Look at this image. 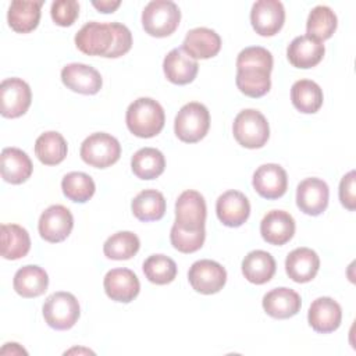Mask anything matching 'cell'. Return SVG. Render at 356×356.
Instances as JSON below:
<instances>
[{
  "mask_svg": "<svg viewBox=\"0 0 356 356\" xmlns=\"http://www.w3.org/2000/svg\"><path fill=\"white\" fill-rule=\"evenodd\" d=\"M76 47L88 56L117 58L132 47L131 31L120 22H88L75 35Z\"/></svg>",
  "mask_w": 356,
  "mask_h": 356,
  "instance_id": "1",
  "label": "cell"
},
{
  "mask_svg": "<svg viewBox=\"0 0 356 356\" xmlns=\"http://www.w3.org/2000/svg\"><path fill=\"white\" fill-rule=\"evenodd\" d=\"M273 54L261 46L243 49L236 57V86L249 97H261L271 88Z\"/></svg>",
  "mask_w": 356,
  "mask_h": 356,
  "instance_id": "2",
  "label": "cell"
},
{
  "mask_svg": "<svg viewBox=\"0 0 356 356\" xmlns=\"http://www.w3.org/2000/svg\"><path fill=\"white\" fill-rule=\"evenodd\" d=\"M127 127L138 138H153L161 132L165 114L159 102L152 97H139L134 100L125 115Z\"/></svg>",
  "mask_w": 356,
  "mask_h": 356,
  "instance_id": "3",
  "label": "cell"
},
{
  "mask_svg": "<svg viewBox=\"0 0 356 356\" xmlns=\"http://www.w3.org/2000/svg\"><path fill=\"white\" fill-rule=\"evenodd\" d=\"M181 21V11L174 1L153 0L142 11V26L154 38H165L175 32Z\"/></svg>",
  "mask_w": 356,
  "mask_h": 356,
  "instance_id": "4",
  "label": "cell"
},
{
  "mask_svg": "<svg viewBox=\"0 0 356 356\" xmlns=\"http://www.w3.org/2000/svg\"><path fill=\"white\" fill-rule=\"evenodd\" d=\"M209 128L210 113L204 104L197 102L182 106L174 121V132L185 143L199 142L206 136Z\"/></svg>",
  "mask_w": 356,
  "mask_h": 356,
  "instance_id": "5",
  "label": "cell"
},
{
  "mask_svg": "<svg viewBox=\"0 0 356 356\" xmlns=\"http://www.w3.org/2000/svg\"><path fill=\"white\" fill-rule=\"evenodd\" d=\"M232 134L241 146L248 149H260L270 138V127L260 111L246 108L235 117Z\"/></svg>",
  "mask_w": 356,
  "mask_h": 356,
  "instance_id": "6",
  "label": "cell"
},
{
  "mask_svg": "<svg viewBox=\"0 0 356 356\" xmlns=\"http://www.w3.org/2000/svg\"><path fill=\"white\" fill-rule=\"evenodd\" d=\"M42 312L47 325L58 331L72 328L81 314L78 299L72 293L63 291L47 296Z\"/></svg>",
  "mask_w": 356,
  "mask_h": 356,
  "instance_id": "7",
  "label": "cell"
},
{
  "mask_svg": "<svg viewBox=\"0 0 356 356\" xmlns=\"http://www.w3.org/2000/svg\"><path fill=\"white\" fill-rule=\"evenodd\" d=\"M79 154L90 167L107 168L118 161L121 156V145L113 135L96 132L82 142Z\"/></svg>",
  "mask_w": 356,
  "mask_h": 356,
  "instance_id": "8",
  "label": "cell"
},
{
  "mask_svg": "<svg viewBox=\"0 0 356 356\" xmlns=\"http://www.w3.org/2000/svg\"><path fill=\"white\" fill-rule=\"evenodd\" d=\"M188 280L191 286L203 295H213L220 292L227 282V271L225 268L209 259L195 261L189 271Z\"/></svg>",
  "mask_w": 356,
  "mask_h": 356,
  "instance_id": "9",
  "label": "cell"
},
{
  "mask_svg": "<svg viewBox=\"0 0 356 356\" xmlns=\"http://www.w3.org/2000/svg\"><path fill=\"white\" fill-rule=\"evenodd\" d=\"M32 102L29 85L21 78H7L0 85V113L6 118L24 115Z\"/></svg>",
  "mask_w": 356,
  "mask_h": 356,
  "instance_id": "10",
  "label": "cell"
},
{
  "mask_svg": "<svg viewBox=\"0 0 356 356\" xmlns=\"http://www.w3.org/2000/svg\"><path fill=\"white\" fill-rule=\"evenodd\" d=\"M207 207L204 197L193 189L182 192L175 202V224L184 229H199L204 227Z\"/></svg>",
  "mask_w": 356,
  "mask_h": 356,
  "instance_id": "11",
  "label": "cell"
},
{
  "mask_svg": "<svg viewBox=\"0 0 356 356\" xmlns=\"http://www.w3.org/2000/svg\"><path fill=\"white\" fill-rule=\"evenodd\" d=\"M74 227V217L71 211L63 204H53L47 207L38 224L40 236L51 243L63 242L68 238Z\"/></svg>",
  "mask_w": 356,
  "mask_h": 356,
  "instance_id": "12",
  "label": "cell"
},
{
  "mask_svg": "<svg viewBox=\"0 0 356 356\" xmlns=\"http://www.w3.org/2000/svg\"><path fill=\"white\" fill-rule=\"evenodd\" d=\"M285 21V10L278 0H259L250 11V22L260 36H274Z\"/></svg>",
  "mask_w": 356,
  "mask_h": 356,
  "instance_id": "13",
  "label": "cell"
},
{
  "mask_svg": "<svg viewBox=\"0 0 356 356\" xmlns=\"http://www.w3.org/2000/svg\"><path fill=\"white\" fill-rule=\"evenodd\" d=\"M330 189L320 178H306L296 188V204L307 216H320L328 206Z\"/></svg>",
  "mask_w": 356,
  "mask_h": 356,
  "instance_id": "14",
  "label": "cell"
},
{
  "mask_svg": "<svg viewBox=\"0 0 356 356\" xmlns=\"http://www.w3.org/2000/svg\"><path fill=\"white\" fill-rule=\"evenodd\" d=\"M61 81L68 89L81 95H96L103 85L100 72L82 63L67 64L61 70Z\"/></svg>",
  "mask_w": 356,
  "mask_h": 356,
  "instance_id": "15",
  "label": "cell"
},
{
  "mask_svg": "<svg viewBox=\"0 0 356 356\" xmlns=\"http://www.w3.org/2000/svg\"><path fill=\"white\" fill-rule=\"evenodd\" d=\"M254 191L264 199L274 200L285 195L288 188L286 171L274 163L260 165L252 179Z\"/></svg>",
  "mask_w": 356,
  "mask_h": 356,
  "instance_id": "16",
  "label": "cell"
},
{
  "mask_svg": "<svg viewBox=\"0 0 356 356\" xmlns=\"http://www.w3.org/2000/svg\"><path fill=\"white\" fill-rule=\"evenodd\" d=\"M106 295L121 303L132 302L140 291V284L134 271L129 268H113L110 270L103 281Z\"/></svg>",
  "mask_w": 356,
  "mask_h": 356,
  "instance_id": "17",
  "label": "cell"
},
{
  "mask_svg": "<svg viewBox=\"0 0 356 356\" xmlns=\"http://www.w3.org/2000/svg\"><path fill=\"white\" fill-rule=\"evenodd\" d=\"M216 213L218 220L227 227H241L250 214V203L248 197L239 191H227L218 196L216 203Z\"/></svg>",
  "mask_w": 356,
  "mask_h": 356,
  "instance_id": "18",
  "label": "cell"
},
{
  "mask_svg": "<svg viewBox=\"0 0 356 356\" xmlns=\"http://www.w3.org/2000/svg\"><path fill=\"white\" fill-rule=\"evenodd\" d=\"M307 320L310 327L320 334L335 331L341 325L342 309L337 300L328 296H321L310 305Z\"/></svg>",
  "mask_w": 356,
  "mask_h": 356,
  "instance_id": "19",
  "label": "cell"
},
{
  "mask_svg": "<svg viewBox=\"0 0 356 356\" xmlns=\"http://www.w3.org/2000/svg\"><path fill=\"white\" fill-rule=\"evenodd\" d=\"M260 234L270 245H285L295 234V220L288 211L271 210L260 222Z\"/></svg>",
  "mask_w": 356,
  "mask_h": 356,
  "instance_id": "20",
  "label": "cell"
},
{
  "mask_svg": "<svg viewBox=\"0 0 356 356\" xmlns=\"http://www.w3.org/2000/svg\"><path fill=\"white\" fill-rule=\"evenodd\" d=\"M220 49V35L216 31L204 26L191 29L182 42V50L193 60L211 58L218 54Z\"/></svg>",
  "mask_w": 356,
  "mask_h": 356,
  "instance_id": "21",
  "label": "cell"
},
{
  "mask_svg": "<svg viewBox=\"0 0 356 356\" xmlns=\"http://www.w3.org/2000/svg\"><path fill=\"white\" fill-rule=\"evenodd\" d=\"M325 47L323 42L309 36L302 35L296 36L286 49V57L289 63L302 70L316 67L324 57Z\"/></svg>",
  "mask_w": 356,
  "mask_h": 356,
  "instance_id": "22",
  "label": "cell"
},
{
  "mask_svg": "<svg viewBox=\"0 0 356 356\" xmlns=\"http://www.w3.org/2000/svg\"><path fill=\"white\" fill-rule=\"evenodd\" d=\"M320 268L318 254L310 248H296L285 259L288 277L299 284L312 281Z\"/></svg>",
  "mask_w": 356,
  "mask_h": 356,
  "instance_id": "23",
  "label": "cell"
},
{
  "mask_svg": "<svg viewBox=\"0 0 356 356\" xmlns=\"http://www.w3.org/2000/svg\"><path fill=\"white\" fill-rule=\"evenodd\" d=\"M263 309L273 318H289L299 313L302 300L298 292L291 288H274L263 296Z\"/></svg>",
  "mask_w": 356,
  "mask_h": 356,
  "instance_id": "24",
  "label": "cell"
},
{
  "mask_svg": "<svg viewBox=\"0 0 356 356\" xmlns=\"http://www.w3.org/2000/svg\"><path fill=\"white\" fill-rule=\"evenodd\" d=\"M163 70L170 82L175 85H186L196 78L199 64L189 57L182 47H175L164 57Z\"/></svg>",
  "mask_w": 356,
  "mask_h": 356,
  "instance_id": "25",
  "label": "cell"
},
{
  "mask_svg": "<svg viewBox=\"0 0 356 356\" xmlns=\"http://www.w3.org/2000/svg\"><path fill=\"white\" fill-rule=\"evenodd\" d=\"M1 177L8 184L25 182L33 170L29 156L18 147H6L1 150Z\"/></svg>",
  "mask_w": 356,
  "mask_h": 356,
  "instance_id": "26",
  "label": "cell"
},
{
  "mask_svg": "<svg viewBox=\"0 0 356 356\" xmlns=\"http://www.w3.org/2000/svg\"><path fill=\"white\" fill-rule=\"evenodd\" d=\"M43 1H11L7 13V21L13 31L18 33L32 32L40 21V8Z\"/></svg>",
  "mask_w": 356,
  "mask_h": 356,
  "instance_id": "27",
  "label": "cell"
},
{
  "mask_svg": "<svg viewBox=\"0 0 356 356\" xmlns=\"http://www.w3.org/2000/svg\"><path fill=\"white\" fill-rule=\"evenodd\" d=\"M13 285L19 296L38 298L47 291L49 275L42 267L28 264L15 273Z\"/></svg>",
  "mask_w": 356,
  "mask_h": 356,
  "instance_id": "28",
  "label": "cell"
},
{
  "mask_svg": "<svg viewBox=\"0 0 356 356\" xmlns=\"http://www.w3.org/2000/svg\"><path fill=\"white\" fill-rule=\"evenodd\" d=\"M275 260L266 250H252L242 260V274L256 285L268 282L275 274Z\"/></svg>",
  "mask_w": 356,
  "mask_h": 356,
  "instance_id": "29",
  "label": "cell"
},
{
  "mask_svg": "<svg viewBox=\"0 0 356 356\" xmlns=\"http://www.w3.org/2000/svg\"><path fill=\"white\" fill-rule=\"evenodd\" d=\"M131 207L139 221H157L161 220L165 213V199L163 193L156 189H145L134 197Z\"/></svg>",
  "mask_w": 356,
  "mask_h": 356,
  "instance_id": "30",
  "label": "cell"
},
{
  "mask_svg": "<svg viewBox=\"0 0 356 356\" xmlns=\"http://www.w3.org/2000/svg\"><path fill=\"white\" fill-rule=\"evenodd\" d=\"M31 249L28 231L18 224L1 225V256L7 260L25 257Z\"/></svg>",
  "mask_w": 356,
  "mask_h": 356,
  "instance_id": "31",
  "label": "cell"
},
{
  "mask_svg": "<svg viewBox=\"0 0 356 356\" xmlns=\"http://www.w3.org/2000/svg\"><path fill=\"white\" fill-rule=\"evenodd\" d=\"M291 100L300 113L313 114L323 106V90L314 81L300 79L291 88Z\"/></svg>",
  "mask_w": 356,
  "mask_h": 356,
  "instance_id": "32",
  "label": "cell"
},
{
  "mask_svg": "<svg viewBox=\"0 0 356 356\" xmlns=\"http://www.w3.org/2000/svg\"><path fill=\"white\" fill-rule=\"evenodd\" d=\"M131 168L139 179H154L164 172L165 159L154 147H142L132 156Z\"/></svg>",
  "mask_w": 356,
  "mask_h": 356,
  "instance_id": "33",
  "label": "cell"
},
{
  "mask_svg": "<svg viewBox=\"0 0 356 356\" xmlns=\"http://www.w3.org/2000/svg\"><path fill=\"white\" fill-rule=\"evenodd\" d=\"M67 150L64 136L56 131L42 134L35 142V154L39 161L46 165L60 164L65 159Z\"/></svg>",
  "mask_w": 356,
  "mask_h": 356,
  "instance_id": "34",
  "label": "cell"
},
{
  "mask_svg": "<svg viewBox=\"0 0 356 356\" xmlns=\"http://www.w3.org/2000/svg\"><path fill=\"white\" fill-rule=\"evenodd\" d=\"M140 248V241L131 231H120L107 238L103 245V252L111 260H128L134 257Z\"/></svg>",
  "mask_w": 356,
  "mask_h": 356,
  "instance_id": "35",
  "label": "cell"
},
{
  "mask_svg": "<svg viewBox=\"0 0 356 356\" xmlns=\"http://www.w3.org/2000/svg\"><path fill=\"white\" fill-rule=\"evenodd\" d=\"M337 22H338L337 15L330 7L316 6L307 17V22H306L307 35L320 42L327 40L334 35L337 29Z\"/></svg>",
  "mask_w": 356,
  "mask_h": 356,
  "instance_id": "36",
  "label": "cell"
},
{
  "mask_svg": "<svg viewBox=\"0 0 356 356\" xmlns=\"http://www.w3.org/2000/svg\"><path fill=\"white\" fill-rule=\"evenodd\" d=\"M61 189L67 199L76 203H85L95 195L96 185L90 175L79 171H72L64 175L61 181Z\"/></svg>",
  "mask_w": 356,
  "mask_h": 356,
  "instance_id": "37",
  "label": "cell"
},
{
  "mask_svg": "<svg viewBox=\"0 0 356 356\" xmlns=\"http://www.w3.org/2000/svg\"><path fill=\"white\" fill-rule=\"evenodd\" d=\"M143 274L150 282L165 285L172 282L177 277V264L168 256L152 254L143 263Z\"/></svg>",
  "mask_w": 356,
  "mask_h": 356,
  "instance_id": "38",
  "label": "cell"
},
{
  "mask_svg": "<svg viewBox=\"0 0 356 356\" xmlns=\"http://www.w3.org/2000/svg\"><path fill=\"white\" fill-rule=\"evenodd\" d=\"M204 238H206L204 227L191 231V229H184L174 222L170 232L171 245L181 253H193L199 250L204 243Z\"/></svg>",
  "mask_w": 356,
  "mask_h": 356,
  "instance_id": "39",
  "label": "cell"
},
{
  "mask_svg": "<svg viewBox=\"0 0 356 356\" xmlns=\"http://www.w3.org/2000/svg\"><path fill=\"white\" fill-rule=\"evenodd\" d=\"M50 15L60 26H71L79 15V3L75 0H57L51 3Z\"/></svg>",
  "mask_w": 356,
  "mask_h": 356,
  "instance_id": "40",
  "label": "cell"
},
{
  "mask_svg": "<svg viewBox=\"0 0 356 356\" xmlns=\"http://www.w3.org/2000/svg\"><path fill=\"white\" fill-rule=\"evenodd\" d=\"M355 171H349L342 177L339 182V200L345 209L353 211L356 209V196H355Z\"/></svg>",
  "mask_w": 356,
  "mask_h": 356,
  "instance_id": "41",
  "label": "cell"
},
{
  "mask_svg": "<svg viewBox=\"0 0 356 356\" xmlns=\"http://www.w3.org/2000/svg\"><path fill=\"white\" fill-rule=\"evenodd\" d=\"M121 1H110V0H100V1H92V6L97 8L100 13H114L120 7Z\"/></svg>",
  "mask_w": 356,
  "mask_h": 356,
  "instance_id": "42",
  "label": "cell"
}]
</instances>
